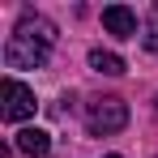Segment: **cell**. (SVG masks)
<instances>
[{
    "label": "cell",
    "mask_w": 158,
    "mask_h": 158,
    "mask_svg": "<svg viewBox=\"0 0 158 158\" xmlns=\"http://www.w3.org/2000/svg\"><path fill=\"white\" fill-rule=\"evenodd\" d=\"M103 26L115 39H137V13H132L128 4H107L103 9Z\"/></svg>",
    "instance_id": "obj_4"
},
{
    "label": "cell",
    "mask_w": 158,
    "mask_h": 158,
    "mask_svg": "<svg viewBox=\"0 0 158 158\" xmlns=\"http://www.w3.org/2000/svg\"><path fill=\"white\" fill-rule=\"evenodd\" d=\"M52 43H56V26L47 17H22L17 30L9 34L4 43V64L9 69H43L47 56H52Z\"/></svg>",
    "instance_id": "obj_1"
},
{
    "label": "cell",
    "mask_w": 158,
    "mask_h": 158,
    "mask_svg": "<svg viewBox=\"0 0 158 158\" xmlns=\"http://www.w3.org/2000/svg\"><path fill=\"white\" fill-rule=\"evenodd\" d=\"M107 158H120V154H107Z\"/></svg>",
    "instance_id": "obj_8"
},
{
    "label": "cell",
    "mask_w": 158,
    "mask_h": 158,
    "mask_svg": "<svg viewBox=\"0 0 158 158\" xmlns=\"http://www.w3.org/2000/svg\"><path fill=\"white\" fill-rule=\"evenodd\" d=\"M124 124H128V103L124 98L98 94V98L85 103V128H90V137H111V132H120Z\"/></svg>",
    "instance_id": "obj_2"
},
{
    "label": "cell",
    "mask_w": 158,
    "mask_h": 158,
    "mask_svg": "<svg viewBox=\"0 0 158 158\" xmlns=\"http://www.w3.org/2000/svg\"><path fill=\"white\" fill-rule=\"evenodd\" d=\"M145 47H150V52L158 56V30H150V34H145Z\"/></svg>",
    "instance_id": "obj_7"
},
{
    "label": "cell",
    "mask_w": 158,
    "mask_h": 158,
    "mask_svg": "<svg viewBox=\"0 0 158 158\" xmlns=\"http://www.w3.org/2000/svg\"><path fill=\"white\" fill-rule=\"evenodd\" d=\"M17 150H22V154H30V158H47L52 137H47L43 128H22V132H17Z\"/></svg>",
    "instance_id": "obj_5"
},
{
    "label": "cell",
    "mask_w": 158,
    "mask_h": 158,
    "mask_svg": "<svg viewBox=\"0 0 158 158\" xmlns=\"http://www.w3.org/2000/svg\"><path fill=\"white\" fill-rule=\"evenodd\" d=\"M34 90L30 85H22L17 77H4L0 81V115L9 120V124H22V120H30L34 115Z\"/></svg>",
    "instance_id": "obj_3"
},
{
    "label": "cell",
    "mask_w": 158,
    "mask_h": 158,
    "mask_svg": "<svg viewBox=\"0 0 158 158\" xmlns=\"http://www.w3.org/2000/svg\"><path fill=\"white\" fill-rule=\"evenodd\" d=\"M90 69H94V73H107V77H120V73H124V60H120L115 52L94 47V52H90Z\"/></svg>",
    "instance_id": "obj_6"
}]
</instances>
